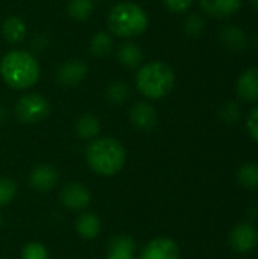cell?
I'll list each match as a JSON object with an SVG mask.
<instances>
[{"label": "cell", "mask_w": 258, "mask_h": 259, "mask_svg": "<svg viewBox=\"0 0 258 259\" xmlns=\"http://www.w3.org/2000/svg\"><path fill=\"white\" fill-rule=\"evenodd\" d=\"M0 76L3 82L17 91L32 88L41 76L38 59L26 50H11L0 59Z\"/></svg>", "instance_id": "1"}, {"label": "cell", "mask_w": 258, "mask_h": 259, "mask_svg": "<svg viewBox=\"0 0 258 259\" xmlns=\"http://www.w3.org/2000/svg\"><path fill=\"white\" fill-rule=\"evenodd\" d=\"M87 164L90 168L103 178L116 176L126 164L125 146L111 137H102L93 140L85 152Z\"/></svg>", "instance_id": "2"}, {"label": "cell", "mask_w": 258, "mask_h": 259, "mask_svg": "<svg viewBox=\"0 0 258 259\" xmlns=\"http://www.w3.org/2000/svg\"><path fill=\"white\" fill-rule=\"evenodd\" d=\"M106 23L111 35L132 39L148 30L149 17L140 5L134 2H120L109 9Z\"/></svg>", "instance_id": "3"}, {"label": "cell", "mask_w": 258, "mask_h": 259, "mask_svg": "<svg viewBox=\"0 0 258 259\" xmlns=\"http://www.w3.org/2000/svg\"><path fill=\"white\" fill-rule=\"evenodd\" d=\"M135 87L148 100H160L175 87V71L163 61H149L135 74Z\"/></svg>", "instance_id": "4"}, {"label": "cell", "mask_w": 258, "mask_h": 259, "mask_svg": "<svg viewBox=\"0 0 258 259\" xmlns=\"http://www.w3.org/2000/svg\"><path fill=\"white\" fill-rule=\"evenodd\" d=\"M50 114L49 100L38 93H27L15 103V115L23 124H35Z\"/></svg>", "instance_id": "5"}, {"label": "cell", "mask_w": 258, "mask_h": 259, "mask_svg": "<svg viewBox=\"0 0 258 259\" xmlns=\"http://www.w3.org/2000/svg\"><path fill=\"white\" fill-rule=\"evenodd\" d=\"M59 200L68 211H85L91 203V191L82 182H68L59 191Z\"/></svg>", "instance_id": "6"}, {"label": "cell", "mask_w": 258, "mask_h": 259, "mask_svg": "<svg viewBox=\"0 0 258 259\" xmlns=\"http://www.w3.org/2000/svg\"><path fill=\"white\" fill-rule=\"evenodd\" d=\"M258 244V231L251 223H239L230 234V246L237 253H249Z\"/></svg>", "instance_id": "7"}, {"label": "cell", "mask_w": 258, "mask_h": 259, "mask_svg": "<svg viewBox=\"0 0 258 259\" xmlns=\"http://www.w3.org/2000/svg\"><path fill=\"white\" fill-rule=\"evenodd\" d=\"M140 259H179V247L172 238L157 237L144 246Z\"/></svg>", "instance_id": "8"}, {"label": "cell", "mask_w": 258, "mask_h": 259, "mask_svg": "<svg viewBox=\"0 0 258 259\" xmlns=\"http://www.w3.org/2000/svg\"><path fill=\"white\" fill-rule=\"evenodd\" d=\"M88 73V67L81 59H68L56 70V82L62 87L79 85Z\"/></svg>", "instance_id": "9"}, {"label": "cell", "mask_w": 258, "mask_h": 259, "mask_svg": "<svg viewBox=\"0 0 258 259\" xmlns=\"http://www.w3.org/2000/svg\"><path fill=\"white\" fill-rule=\"evenodd\" d=\"M59 182V173L55 167L49 164H40L33 167L29 173V185L32 190L40 193L52 191Z\"/></svg>", "instance_id": "10"}, {"label": "cell", "mask_w": 258, "mask_h": 259, "mask_svg": "<svg viewBox=\"0 0 258 259\" xmlns=\"http://www.w3.org/2000/svg\"><path fill=\"white\" fill-rule=\"evenodd\" d=\"M129 120L135 129L149 132L157 126L158 117L155 108L149 102H137L129 109Z\"/></svg>", "instance_id": "11"}, {"label": "cell", "mask_w": 258, "mask_h": 259, "mask_svg": "<svg viewBox=\"0 0 258 259\" xmlns=\"http://www.w3.org/2000/svg\"><path fill=\"white\" fill-rule=\"evenodd\" d=\"M236 94L246 103L258 102V67L246 68L236 82Z\"/></svg>", "instance_id": "12"}, {"label": "cell", "mask_w": 258, "mask_h": 259, "mask_svg": "<svg viewBox=\"0 0 258 259\" xmlns=\"http://www.w3.org/2000/svg\"><path fill=\"white\" fill-rule=\"evenodd\" d=\"M219 39H220V44L230 50V52H243L246 47H248V35L246 32L239 27V26H234V24H225L222 26V29L219 30Z\"/></svg>", "instance_id": "13"}, {"label": "cell", "mask_w": 258, "mask_h": 259, "mask_svg": "<svg viewBox=\"0 0 258 259\" xmlns=\"http://www.w3.org/2000/svg\"><path fill=\"white\" fill-rule=\"evenodd\" d=\"M243 5V0H199L202 11L214 18H227L234 15Z\"/></svg>", "instance_id": "14"}, {"label": "cell", "mask_w": 258, "mask_h": 259, "mask_svg": "<svg viewBox=\"0 0 258 259\" xmlns=\"http://www.w3.org/2000/svg\"><path fill=\"white\" fill-rule=\"evenodd\" d=\"M135 240L129 235H116L109 244L106 259H135Z\"/></svg>", "instance_id": "15"}, {"label": "cell", "mask_w": 258, "mask_h": 259, "mask_svg": "<svg viewBox=\"0 0 258 259\" xmlns=\"http://www.w3.org/2000/svg\"><path fill=\"white\" fill-rule=\"evenodd\" d=\"M117 61L125 68H129V70L140 68L143 62V50L138 44L132 41L123 42L117 49Z\"/></svg>", "instance_id": "16"}, {"label": "cell", "mask_w": 258, "mask_h": 259, "mask_svg": "<svg viewBox=\"0 0 258 259\" xmlns=\"http://www.w3.org/2000/svg\"><path fill=\"white\" fill-rule=\"evenodd\" d=\"M2 35L3 38L9 42V44H20L24 41L26 33H27V27L26 23L23 21V18L11 15L6 17L2 21Z\"/></svg>", "instance_id": "17"}, {"label": "cell", "mask_w": 258, "mask_h": 259, "mask_svg": "<svg viewBox=\"0 0 258 259\" xmlns=\"http://www.w3.org/2000/svg\"><path fill=\"white\" fill-rule=\"evenodd\" d=\"M76 232L79 234V237L85 238V240H94L100 231H102V222L99 219V215L93 214V212H82L75 223Z\"/></svg>", "instance_id": "18"}, {"label": "cell", "mask_w": 258, "mask_h": 259, "mask_svg": "<svg viewBox=\"0 0 258 259\" xmlns=\"http://www.w3.org/2000/svg\"><path fill=\"white\" fill-rule=\"evenodd\" d=\"M75 132L81 140H96L100 134V120L94 114H82L75 124Z\"/></svg>", "instance_id": "19"}, {"label": "cell", "mask_w": 258, "mask_h": 259, "mask_svg": "<svg viewBox=\"0 0 258 259\" xmlns=\"http://www.w3.org/2000/svg\"><path fill=\"white\" fill-rule=\"evenodd\" d=\"M114 39L109 32H97L90 39V52L96 58H105L111 53Z\"/></svg>", "instance_id": "20"}, {"label": "cell", "mask_w": 258, "mask_h": 259, "mask_svg": "<svg viewBox=\"0 0 258 259\" xmlns=\"http://www.w3.org/2000/svg\"><path fill=\"white\" fill-rule=\"evenodd\" d=\"M94 11V0H68L67 14L75 21H85Z\"/></svg>", "instance_id": "21"}, {"label": "cell", "mask_w": 258, "mask_h": 259, "mask_svg": "<svg viewBox=\"0 0 258 259\" xmlns=\"http://www.w3.org/2000/svg\"><path fill=\"white\" fill-rule=\"evenodd\" d=\"M129 96H131V90L128 87V83L123 82V80H114L105 90L106 100L109 103H114V105L125 103L129 99Z\"/></svg>", "instance_id": "22"}, {"label": "cell", "mask_w": 258, "mask_h": 259, "mask_svg": "<svg viewBox=\"0 0 258 259\" xmlns=\"http://www.w3.org/2000/svg\"><path fill=\"white\" fill-rule=\"evenodd\" d=\"M237 179L242 187L246 190H257L258 188V164L246 162L237 171Z\"/></svg>", "instance_id": "23"}, {"label": "cell", "mask_w": 258, "mask_h": 259, "mask_svg": "<svg viewBox=\"0 0 258 259\" xmlns=\"http://www.w3.org/2000/svg\"><path fill=\"white\" fill-rule=\"evenodd\" d=\"M205 26L207 21L201 14H190L184 21V32L192 38H198L204 33Z\"/></svg>", "instance_id": "24"}, {"label": "cell", "mask_w": 258, "mask_h": 259, "mask_svg": "<svg viewBox=\"0 0 258 259\" xmlns=\"http://www.w3.org/2000/svg\"><path fill=\"white\" fill-rule=\"evenodd\" d=\"M17 196V184L9 179L2 176L0 178V208L8 206Z\"/></svg>", "instance_id": "25"}, {"label": "cell", "mask_w": 258, "mask_h": 259, "mask_svg": "<svg viewBox=\"0 0 258 259\" xmlns=\"http://www.w3.org/2000/svg\"><path fill=\"white\" fill-rule=\"evenodd\" d=\"M219 117H220V120H222L225 124H234V123L240 118V106H239V103H236V102H233V100L224 103V105L220 106Z\"/></svg>", "instance_id": "26"}, {"label": "cell", "mask_w": 258, "mask_h": 259, "mask_svg": "<svg viewBox=\"0 0 258 259\" xmlns=\"http://www.w3.org/2000/svg\"><path fill=\"white\" fill-rule=\"evenodd\" d=\"M21 259H49V252L44 244L38 241H32L23 247Z\"/></svg>", "instance_id": "27"}, {"label": "cell", "mask_w": 258, "mask_h": 259, "mask_svg": "<svg viewBox=\"0 0 258 259\" xmlns=\"http://www.w3.org/2000/svg\"><path fill=\"white\" fill-rule=\"evenodd\" d=\"M164 6L173 12V14H184L187 12L192 5H193V0H163Z\"/></svg>", "instance_id": "28"}, {"label": "cell", "mask_w": 258, "mask_h": 259, "mask_svg": "<svg viewBox=\"0 0 258 259\" xmlns=\"http://www.w3.org/2000/svg\"><path fill=\"white\" fill-rule=\"evenodd\" d=\"M246 129L251 138L258 143V105L251 109L248 118H246Z\"/></svg>", "instance_id": "29"}, {"label": "cell", "mask_w": 258, "mask_h": 259, "mask_svg": "<svg viewBox=\"0 0 258 259\" xmlns=\"http://www.w3.org/2000/svg\"><path fill=\"white\" fill-rule=\"evenodd\" d=\"M6 115H8V112H6V108H5L3 105H0V123L6 120Z\"/></svg>", "instance_id": "30"}, {"label": "cell", "mask_w": 258, "mask_h": 259, "mask_svg": "<svg viewBox=\"0 0 258 259\" xmlns=\"http://www.w3.org/2000/svg\"><path fill=\"white\" fill-rule=\"evenodd\" d=\"M252 44H254V47L258 50V33L254 36V38H252Z\"/></svg>", "instance_id": "31"}, {"label": "cell", "mask_w": 258, "mask_h": 259, "mask_svg": "<svg viewBox=\"0 0 258 259\" xmlns=\"http://www.w3.org/2000/svg\"><path fill=\"white\" fill-rule=\"evenodd\" d=\"M251 3H252V6L258 11V0H251Z\"/></svg>", "instance_id": "32"}, {"label": "cell", "mask_w": 258, "mask_h": 259, "mask_svg": "<svg viewBox=\"0 0 258 259\" xmlns=\"http://www.w3.org/2000/svg\"><path fill=\"white\" fill-rule=\"evenodd\" d=\"M2 225H3V215H2V212H0V228H2Z\"/></svg>", "instance_id": "33"}]
</instances>
